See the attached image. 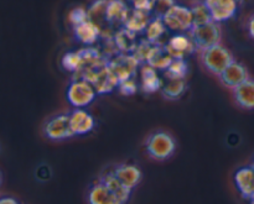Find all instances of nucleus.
I'll return each instance as SVG.
<instances>
[{
	"label": "nucleus",
	"instance_id": "obj_1",
	"mask_svg": "<svg viewBox=\"0 0 254 204\" xmlns=\"http://www.w3.org/2000/svg\"><path fill=\"white\" fill-rule=\"evenodd\" d=\"M145 150L154 160L165 161L175 153L176 141L166 131H155L146 139Z\"/></svg>",
	"mask_w": 254,
	"mask_h": 204
},
{
	"label": "nucleus",
	"instance_id": "obj_2",
	"mask_svg": "<svg viewBox=\"0 0 254 204\" xmlns=\"http://www.w3.org/2000/svg\"><path fill=\"white\" fill-rule=\"evenodd\" d=\"M233 61L232 53L220 44L201 51V62L208 72L216 76H221Z\"/></svg>",
	"mask_w": 254,
	"mask_h": 204
},
{
	"label": "nucleus",
	"instance_id": "obj_3",
	"mask_svg": "<svg viewBox=\"0 0 254 204\" xmlns=\"http://www.w3.org/2000/svg\"><path fill=\"white\" fill-rule=\"evenodd\" d=\"M98 94L96 87L86 79H74L67 89V101L73 108H86Z\"/></svg>",
	"mask_w": 254,
	"mask_h": 204
},
{
	"label": "nucleus",
	"instance_id": "obj_4",
	"mask_svg": "<svg viewBox=\"0 0 254 204\" xmlns=\"http://www.w3.org/2000/svg\"><path fill=\"white\" fill-rule=\"evenodd\" d=\"M190 36L195 44L196 49L203 51L213 45L220 44L221 40V29L218 22L208 21L205 24L195 25L191 29Z\"/></svg>",
	"mask_w": 254,
	"mask_h": 204
},
{
	"label": "nucleus",
	"instance_id": "obj_5",
	"mask_svg": "<svg viewBox=\"0 0 254 204\" xmlns=\"http://www.w3.org/2000/svg\"><path fill=\"white\" fill-rule=\"evenodd\" d=\"M164 24L169 30L175 32L191 31L193 27V16L192 10L183 5H174L168 12L163 16Z\"/></svg>",
	"mask_w": 254,
	"mask_h": 204
},
{
	"label": "nucleus",
	"instance_id": "obj_6",
	"mask_svg": "<svg viewBox=\"0 0 254 204\" xmlns=\"http://www.w3.org/2000/svg\"><path fill=\"white\" fill-rule=\"evenodd\" d=\"M44 135L52 141H61L72 138L71 123H69V113H61L54 115L45 123Z\"/></svg>",
	"mask_w": 254,
	"mask_h": 204
},
{
	"label": "nucleus",
	"instance_id": "obj_7",
	"mask_svg": "<svg viewBox=\"0 0 254 204\" xmlns=\"http://www.w3.org/2000/svg\"><path fill=\"white\" fill-rule=\"evenodd\" d=\"M139 64H140V61L133 53H122L109 62V68L121 83L131 78V76L138 69Z\"/></svg>",
	"mask_w": 254,
	"mask_h": 204
},
{
	"label": "nucleus",
	"instance_id": "obj_8",
	"mask_svg": "<svg viewBox=\"0 0 254 204\" xmlns=\"http://www.w3.org/2000/svg\"><path fill=\"white\" fill-rule=\"evenodd\" d=\"M210 11L211 17L216 22H223L232 19L238 10V0H203Z\"/></svg>",
	"mask_w": 254,
	"mask_h": 204
},
{
	"label": "nucleus",
	"instance_id": "obj_9",
	"mask_svg": "<svg viewBox=\"0 0 254 204\" xmlns=\"http://www.w3.org/2000/svg\"><path fill=\"white\" fill-rule=\"evenodd\" d=\"M89 204H124L116 196V193L98 178L88 191Z\"/></svg>",
	"mask_w": 254,
	"mask_h": 204
},
{
	"label": "nucleus",
	"instance_id": "obj_10",
	"mask_svg": "<svg viewBox=\"0 0 254 204\" xmlns=\"http://www.w3.org/2000/svg\"><path fill=\"white\" fill-rule=\"evenodd\" d=\"M69 123L74 135H86L91 133L96 126V121L92 114L84 110L83 108H76L69 113Z\"/></svg>",
	"mask_w": 254,
	"mask_h": 204
},
{
	"label": "nucleus",
	"instance_id": "obj_11",
	"mask_svg": "<svg viewBox=\"0 0 254 204\" xmlns=\"http://www.w3.org/2000/svg\"><path fill=\"white\" fill-rule=\"evenodd\" d=\"M221 82L225 87L230 89L237 88L240 84H242L243 82L247 81L250 78L248 76V71L242 63L237 61H233L227 68L223 71V73L220 76Z\"/></svg>",
	"mask_w": 254,
	"mask_h": 204
},
{
	"label": "nucleus",
	"instance_id": "obj_12",
	"mask_svg": "<svg viewBox=\"0 0 254 204\" xmlns=\"http://www.w3.org/2000/svg\"><path fill=\"white\" fill-rule=\"evenodd\" d=\"M113 172L119 178V181L131 191L140 183L143 178L140 168L133 163H121L114 168Z\"/></svg>",
	"mask_w": 254,
	"mask_h": 204
},
{
	"label": "nucleus",
	"instance_id": "obj_13",
	"mask_svg": "<svg viewBox=\"0 0 254 204\" xmlns=\"http://www.w3.org/2000/svg\"><path fill=\"white\" fill-rule=\"evenodd\" d=\"M237 191L245 200L250 201L254 193V170L252 166L238 168L233 176Z\"/></svg>",
	"mask_w": 254,
	"mask_h": 204
},
{
	"label": "nucleus",
	"instance_id": "obj_14",
	"mask_svg": "<svg viewBox=\"0 0 254 204\" xmlns=\"http://www.w3.org/2000/svg\"><path fill=\"white\" fill-rule=\"evenodd\" d=\"M166 46H168L169 51L173 54L174 58H184L185 54L191 53L195 50H197L191 36H186L184 34H178L171 37Z\"/></svg>",
	"mask_w": 254,
	"mask_h": 204
},
{
	"label": "nucleus",
	"instance_id": "obj_15",
	"mask_svg": "<svg viewBox=\"0 0 254 204\" xmlns=\"http://www.w3.org/2000/svg\"><path fill=\"white\" fill-rule=\"evenodd\" d=\"M173 61L174 57L170 53V51H169L168 46L158 44L153 45L148 54V58H146V63L150 64L154 68L163 69V71H165Z\"/></svg>",
	"mask_w": 254,
	"mask_h": 204
},
{
	"label": "nucleus",
	"instance_id": "obj_16",
	"mask_svg": "<svg viewBox=\"0 0 254 204\" xmlns=\"http://www.w3.org/2000/svg\"><path fill=\"white\" fill-rule=\"evenodd\" d=\"M140 79H141V91L144 93H155L156 91L163 88L164 83L160 79L158 69L151 67L150 64L145 63L140 68Z\"/></svg>",
	"mask_w": 254,
	"mask_h": 204
},
{
	"label": "nucleus",
	"instance_id": "obj_17",
	"mask_svg": "<svg viewBox=\"0 0 254 204\" xmlns=\"http://www.w3.org/2000/svg\"><path fill=\"white\" fill-rule=\"evenodd\" d=\"M233 97L236 103L242 108L254 109V81L248 78L242 84L233 89Z\"/></svg>",
	"mask_w": 254,
	"mask_h": 204
},
{
	"label": "nucleus",
	"instance_id": "obj_18",
	"mask_svg": "<svg viewBox=\"0 0 254 204\" xmlns=\"http://www.w3.org/2000/svg\"><path fill=\"white\" fill-rule=\"evenodd\" d=\"M74 36L82 44L92 45L97 42L98 37L101 36V29L92 20H87L74 26Z\"/></svg>",
	"mask_w": 254,
	"mask_h": 204
},
{
	"label": "nucleus",
	"instance_id": "obj_19",
	"mask_svg": "<svg viewBox=\"0 0 254 204\" xmlns=\"http://www.w3.org/2000/svg\"><path fill=\"white\" fill-rule=\"evenodd\" d=\"M99 180L103 181L114 193H116L117 197L122 201L124 204H127V202L129 201L131 195V190H129L128 187L123 185V183L119 181V178L114 175L113 171H109V172L103 173V175L99 177Z\"/></svg>",
	"mask_w": 254,
	"mask_h": 204
},
{
	"label": "nucleus",
	"instance_id": "obj_20",
	"mask_svg": "<svg viewBox=\"0 0 254 204\" xmlns=\"http://www.w3.org/2000/svg\"><path fill=\"white\" fill-rule=\"evenodd\" d=\"M129 12L128 6L122 0H108V6H107V20L109 24L113 22H124L126 24L128 20Z\"/></svg>",
	"mask_w": 254,
	"mask_h": 204
},
{
	"label": "nucleus",
	"instance_id": "obj_21",
	"mask_svg": "<svg viewBox=\"0 0 254 204\" xmlns=\"http://www.w3.org/2000/svg\"><path fill=\"white\" fill-rule=\"evenodd\" d=\"M150 21V15L148 11L134 9L127 20L126 27L134 34H138L140 31H145Z\"/></svg>",
	"mask_w": 254,
	"mask_h": 204
},
{
	"label": "nucleus",
	"instance_id": "obj_22",
	"mask_svg": "<svg viewBox=\"0 0 254 204\" xmlns=\"http://www.w3.org/2000/svg\"><path fill=\"white\" fill-rule=\"evenodd\" d=\"M186 89L185 78H169L161 88V93L168 99H178Z\"/></svg>",
	"mask_w": 254,
	"mask_h": 204
},
{
	"label": "nucleus",
	"instance_id": "obj_23",
	"mask_svg": "<svg viewBox=\"0 0 254 204\" xmlns=\"http://www.w3.org/2000/svg\"><path fill=\"white\" fill-rule=\"evenodd\" d=\"M135 35L136 34L131 32L130 30H128L127 27L126 29L121 30L119 32H117L116 37H114L117 47H118L121 51L126 52V53H128V52L130 51L134 52V50L138 46V44L135 42Z\"/></svg>",
	"mask_w": 254,
	"mask_h": 204
},
{
	"label": "nucleus",
	"instance_id": "obj_24",
	"mask_svg": "<svg viewBox=\"0 0 254 204\" xmlns=\"http://www.w3.org/2000/svg\"><path fill=\"white\" fill-rule=\"evenodd\" d=\"M168 30L166 25L164 24L163 17L156 16L155 19H151V21L149 22L148 27L145 30V36L148 41H150L151 44L155 45L158 42V40L165 34V31Z\"/></svg>",
	"mask_w": 254,
	"mask_h": 204
},
{
	"label": "nucleus",
	"instance_id": "obj_25",
	"mask_svg": "<svg viewBox=\"0 0 254 204\" xmlns=\"http://www.w3.org/2000/svg\"><path fill=\"white\" fill-rule=\"evenodd\" d=\"M188 68L185 58H174L170 66L165 69V76L168 78H185Z\"/></svg>",
	"mask_w": 254,
	"mask_h": 204
},
{
	"label": "nucleus",
	"instance_id": "obj_26",
	"mask_svg": "<svg viewBox=\"0 0 254 204\" xmlns=\"http://www.w3.org/2000/svg\"><path fill=\"white\" fill-rule=\"evenodd\" d=\"M62 66L64 69L71 72H78L83 66V57L81 51L78 52H67L62 57Z\"/></svg>",
	"mask_w": 254,
	"mask_h": 204
},
{
	"label": "nucleus",
	"instance_id": "obj_27",
	"mask_svg": "<svg viewBox=\"0 0 254 204\" xmlns=\"http://www.w3.org/2000/svg\"><path fill=\"white\" fill-rule=\"evenodd\" d=\"M192 16H193V26L195 25H201L205 24V22L212 21V17H211L210 11H208L207 6L205 5V2H201V4L195 5L192 7Z\"/></svg>",
	"mask_w": 254,
	"mask_h": 204
},
{
	"label": "nucleus",
	"instance_id": "obj_28",
	"mask_svg": "<svg viewBox=\"0 0 254 204\" xmlns=\"http://www.w3.org/2000/svg\"><path fill=\"white\" fill-rule=\"evenodd\" d=\"M68 19L73 26H77V25H79V24H82V22L89 20L88 10H86L84 7H82V6L74 7V9H72L71 11H69Z\"/></svg>",
	"mask_w": 254,
	"mask_h": 204
},
{
	"label": "nucleus",
	"instance_id": "obj_29",
	"mask_svg": "<svg viewBox=\"0 0 254 204\" xmlns=\"http://www.w3.org/2000/svg\"><path fill=\"white\" fill-rule=\"evenodd\" d=\"M118 89L121 92V94H123V96H133L138 91V84H136V82L133 78H130L121 82L118 86Z\"/></svg>",
	"mask_w": 254,
	"mask_h": 204
},
{
	"label": "nucleus",
	"instance_id": "obj_30",
	"mask_svg": "<svg viewBox=\"0 0 254 204\" xmlns=\"http://www.w3.org/2000/svg\"><path fill=\"white\" fill-rule=\"evenodd\" d=\"M174 5H175V1H174V0H156L155 6H154V11H155L156 16L163 17Z\"/></svg>",
	"mask_w": 254,
	"mask_h": 204
},
{
	"label": "nucleus",
	"instance_id": "obj_31",
	"mask_svg": "<svg viewBox=\"0 0 254 204\" xmlns=\"http://www.w3.org/2000/svg\"><path fill=\"white\" fill-rule=\"evenodd\" d=\"M156 0H131L133 7L136 10H143V11L150 12L154 10Z\"/></svg>",
	"mask_w": 254,
	"mask_h": 204
},
{
	"label": "nucleus",
	"instance_id": "obj_32",
	"mask_svg": "<svg viewBox=\"0 0 254 204\" xmlns=\"http://www.w3.org/2000/svg\"><path fill=\"white\" fill-rule=\"evenodd\" d=\"M248 32H250L251 37L254 40V15H252L248 21Z\"/></svg>",
	"mask_w": 254,
	"mask_h": 204
},
{
	"label": "nucleus",
	"instance_id": "obj_33",
	"mask_svg": "<svg viewBox=\"0 0 254 204\" xmlns=\"http://www.w3.org/2000/svg\"><path fill=\"white\" fill-rule=\"evenodd\" d=\"M0 204H20V203L17 202L15 198L4 197V198H1V201H0Z\"/></svg>",
	"mask_w": 254,
	"mask_h": 204
},
{
	"label": "nucleus",
	"instance_id": "obj_34",
	"mask_svg": "<svg viewBox=\"0 0 254 204\" xmlns=\"http://www.w3.org/2000/svg\"><path fill=\"white\" fill-rule=\"evenodd\" d=\"M250 202H251V204H254V193L252 195V197L250 198Z\"/></svg>",
	"mask_w": 254,
	"mask_h": 204
},
{
	"label": "nucleus",
	"instance_id": "obj_35",
	"mask_svg": "<svg viewBox=\"0 0 254 204\" xmlns=\"http://www.w3.org/2000/svg\"><path fill=\"white\" fill-rule=\"evenodd\" d=\"M251 166H252V168H253V170H254V160H253V162H252V165H251Z\"/></svg>",
	"mask_w": 254,
	"mask_h": 204
}]
</instances>
